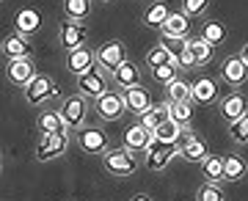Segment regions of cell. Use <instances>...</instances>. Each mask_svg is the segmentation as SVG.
Returning <instances> with one entry per match:
<instances>
[{
	"mask_svg": "<svg viewBox=\"0 0 248 201\" xmlns=\"http://www.w3.org/2000/svg\"><path fill=\"white\" fill-rule=\"evenodd\" d=\"M0 171H3V155H0Z\"/></svg>",
	"mask_w": 248,
	"mask_h": 201,
	"instance_id": "40",
	"label": "cell"
},
{
	"mask_svg": "<svg viewBox=\"0 0 248 201\" xmlns=\"http://www.w3.org/2000/svg\"><path fill=\"white\" fill-rule=\"evenodd\" d=\"M169 116L179 124V127H190V122H193V99L169 102Z\"/></svg>",
	"mask_w": 248,
	"mask_h": 201,
	"instance_id": "26",
	"label": "cell"
},
{
	"mask_svg": "<svg viewBox=\"0 0 248 201\" xmlns=\"http://www.w3.org/2000/svg\"><path fill=\"white\" fill-rule=\"evenodd\" d=\"M89 42V28L78 22V19H69L66 25L61 28V36H58V44H61V50H75V47H83V44Z\"/></svg>",
	"mask_w": 248,
	"mask_h": 201,
	"instance_id": "12",
	"label": "cell"
},
{
	"mask_svg": "<svg viewBox=\"0 0 248 201\" xmlns=\"http://www.w3.org/2000/svg\"><path fill=\"white\" fill-rule=\"evenodd\" d=\"M229 135L237 140V143H246L248 140V116H240V119L229 122Z\"/></svg>",
	"mask_w": 248,
	"mask_h": 201,
	"instance_id": "37",
	"label": "cell"
},
{
	"mask_svg": "<svg viewBox=\"0 0 248 201\" xmlns=\"http://www.w3.org/2000/svg\"><path fill=\"white\" fill-rule=\"evenodd\" d=\"M58 116H61V122L66 130H80L83 124H86V116H89V102H86V96L75 94V96H66L63 99L61 110H58Z\"/></svg>",
	"mask_w": 248,
	"mask_h": 201,
	"instance_id": "4",
	"label": "cell"
},
{
	"mask_svg": "<svg viewBox=\"0 0 248 201\" xmlns=\"http://www.w3.org/2000/svg\"><path fill=\"white\" fill-rule=\"evenodd\" d=\"M89 66H94V50L91 47H75V50H69L66 53V69L72 72V75H80V72H86Z\"/></svg>",
	"mask_w": 248,
	"mask_h": 201,
	"instance_id": "20",
	"label": "cell"
},
{
	"mask_svg": "<svg viewBox=\"0 0 248 201\" xmlns=\"http://www.w3.org/2000/svg\"><path fill=\"white\" fill-rule=\"evenodd\" d=\"M143 155H146V168H149V171H163L179 152H177V143L152 138L149 143L143 146Z\"/></svg>",
	"mask_w": 248,
	"mask_h": 201,
	"instance_id": "5",
	"label": "cell"
},
{
	"mask_svg": "<svg viewBox=\"0 0 248 201\" xmlns=\"http://www.w3.org/2000/svg\"><path fill=\"white\" fill-rule=\"evenodd\" d=\"M190 99L199 102V105H213L215 99H218V86H215L213 77H199L190 86Z\"/></svg>",
	"mask_w": 248,
	"mask_h": 201,
	"instance_id": "19",
	"label": "cell"
},
{
	"mask_svg": "<svg viewBox=\"0 0 248 201\" xmlns=\"http://www.w3.org/2000/svg\"><path fill=\"white\" fill-rule=\"evenodd\" d=\"M166 96H169V102H177V99H190V83L174 77L171 83H166Z\"/></svg>",
	"mask_w": 248,
	"mask_h": 201,
	"instance_id": "33",
	"label": "cell"
},
{
	"mask_svg": "<svg viewBox=\"0 0 248 201\" xmlns=\"http://www.w3.org/2000/svg\"><path fill=\"white\" fill-rule=\"evenodd\" d=\"M0 47H3L6 58H31V55H33V47H31V42H28L25 36H19V33L6 36Z\"/></svg>",
	"mask_w": 248,
	"mask_h": 201,
	"instance_id": "21",
	"label": "cell"
},
{
	"mask_svg": "<svg viewBox=\"0 0 248 201\" xmlns=\"http://www.w3.org/2000/svg\"><path fill=\"white\" fill-rule=\"evenodd\" d=\"M199 201H226V196L218 187V182H207L199 187Z\"/></svg>",
	"mask_w": 248,
	"mask_h": 201,
	"instance_id": "38",
	"label": "cell"
},
{
	"mask_svg": "<svg viewBox=\"0 0 248 201\" xmlns=\"http://www.w3.org/2000/svg\"><path fill=\"white\" fill-rule=\"evenodd\" d=\"M97 113H99L102 122H116V119H122V113H124L122 94H116V91H105L102 96H97Z\"/></svg>",
	"mask_w": 248,
	"mask_h": 201,
	"instance_id": "15",
	"label": "cell"
},
{
	"mask_svg": "<svg viewBox=\"0 0 248 201\" xmlns=\"http://www.w3.org/2000/svg\"><path fill=\"white\" fill-rule=\"evenodd\" d=\"M199 163H202V174L207 182H221L223 179V157H218V155H204Z\"/></svg>",
	"mask_w": 248,
	"mask_h": 201,
	"instance_id": "28",
	"label": "cell"
},
{
	"mask_svg": "<svg viewBox=\"0 0 248 201\" xmlns=\"http://www.w3.org/2000/svg\"><path fill=\"white\" fill-rule=\"evenodd\" d=\"M246 94H240V91H234V94L223 96L221 99V116L226 119V122H234V119H240V116H246Z\"/></svg>",
	"mask_w": 248,
	"mask_h": 201,
	"instance_id": "22",
	"label": "cell"
},
{
	"mask_svg": "<svg viewBox=\"0 0 248 201\" xmlns=\"http://www.w3.org/2000/svg\"><path fill=\"white\" fill-rule=\"evenodd\" d=\"M207 9H210V0H182V14H185L187 19L202 17Z\"/></svg>",
	"mask_w": 248,
	"mask_h": 201,
	"instance_id": "36",
	"label": "cell"
},
{
	"mask_svg": "<svg viewBox=\"0 0 248 201\" xmlns=\"http://www.w3.org/2000/svg\"><path fill=\"white\" fill-rule=\"evenodd\" d=\"M160 63H174V66H179L177 63V53L169 47V42H160V44H155L149 53H146V66H160Z\"/></svg>",
	"mask_w": 248,
	"mask_h": 201,
	"instance_id": "24",
	"label": "cell"
},
{
	"mask_svg": "<svg viewBox=\"0 0 248 201\" xmlns=\"http://www.w3.org/2000/svg\"><path fill=\"white\" fill-rule=\"evenodd\" d=\"M102 168L113 176H130L138 171V157H135V152H130V149H124V146L113 149V152H108L105 157H102Z\"/></svg>",
	"mask_w": 248,
	"mask_h": 201,
	"instance_id": "6",
	"label": "cell"
},
{
	"mask_svg": "<svg viewBox=\"0 0 248 201\" xmlns=\"http://www.w3.org/2000/svg\"><path fill=\"white\" fill-rule=\"evenodd\" d=\"M113 83L119 88H133V86H141V69H138V63H133V61H127L124 58L119 66H116L113 72Z\"/></svg>",
	"mask_w": 248,
	"mask_h": 201,
	"instance_id": "18",
	"label": "cell"
},
{
	"mask_svg": "<svg viewBox=\"0 0 248 201\" xmlns=\"http://www.w3.org/2000/svg\"><path fill=\"white\" fill-rule=\"evenodd\" d=\"M99 3H110V0H99Z\"/></svg>",
	"mask_w": 248,
	"mask_h": 201,
	"instance_id": "41",
	"label": "cell"
},
{
	"mask_svg": "<svg viewBox=\"0 0 248 201\" xmlns=\"http://www.w3.org/2000/svg\"><path fill=\"white\" fill-rule=\"evenodd\" d=\"M221 77L229 83V86H243L248 80V63L240 58V55H229L226 61L221 63Z\"/></svg>",
	"mask_w": 248,
	"mask_h": 201,
	"instance_id": "17",
	"label": "cell"
},
{
	"mask_svg": "<svg viewBox=\"0 0 248 201\" xmlns=\"http://www.w3.org/2000/svg\"><path fill=\"white\" fill-rule=\"evenodd\" d=\"M226 25H223L221 19H210V22H204V28H202V39L210 47H218V44H223L226 42Z\"/></svg>",
	"mask_w": 248,
	"mask_h": 201,
	"instance_id": "27",
	"label": "cell"
},
{
	"mask_svg": "<svg viewBox=\"0 0 248 201\" xmlns=\"http://www.w3.org/2000/svg\"><path fill=\"white\" fill-rule=\"evenodd\" d=\"M138 119H141L138 124H143L146 130H155L163 119H169V102H152V105L146 108Z\"/></svg>",
	"mask_w": 248,
	"mask_h": 201,
	"instance_id": "25",
	"label": "cell"
},
{
	"mask_svg": "<svg viewBox=\"0 0 248 201\" xmlns=\"http://www.w3.org/2000/svg\"><path fill=\"white\" fill-rule=\"evenodd\" d=\"M152 140V130H146L143 124H133L124 130V149L130 152H143V146Z\"/></svg>",
	"mask_w": 248,
	"mask_h": 201,
	"instance_id": "23",
	"label": "cell"
},
{
	"mask_svg": "<svg viewBox=\"0 0 248 201\" xmlns=\"http://www.w3.org/2000/svg\"><path fill=\"white\" fill-rule=\"evenodd\" d=\"M182 130H185V127H179V124L169 116V119H163V122H160L157 127L152 130V138H157V140H169V143H177V138L182 135Z\"/></svg>",
	"mask_w": 248,
	"mask_h": 201,
	"instance_id": "30",
	"label": "cell"
},
{
	"mask_svg": "<svg viewBox=\"0 0 248 201\" xmlns=\"http://www.w3.org/2000/svg\"><path fill=\"white\" fill-rule=\"evenodd\" d=\"M152 77L166 86V83H171L174 77H179V66H174V63H160V66H152Z\"/></svg>",
	"mask_w": 248,
	"mask_h": 201,
	"instance_id": "35",
	"label": "cell"
},
{
	"mask_svg": "<svg viewBox=\"0 0 248 201\" xmlns=\"http://www.w3.org/2000/svg\"><path fill=\"white\" fill-rule=\"evenodd\" d=\"M78 143L83 152H89V155H102L108 149V135L102 127H94V124H83L78 130Z\"/></svg>",
	"mask_w": 248,
	"mask_h": 201,
	"instance_id": "8",
	"label": "cell"
},
{
	"mask_svg": "<svg viewBox=\"0 0 248 201\" xmlns=\"http://www.w3.org/2000/svg\"><path fill=\"white\" fill-rule=\"evenodd\" d=\"M58 130H66V127H63L61 116L55 110H45L39 116V132H58Z\"/></svg>",
	"mask_w": 248,
	"mask_h": 201,
	"instance_id": "34",
	"label": "cell"
},
{
	"mask_svg": "<svg viewBox=\"0 0 248 201\" xmlns=\"http://www.w3.org/2000/svg\"><path fill=\"white\" fill-rule=\"evenodd\" d=\"M166 17H169V6H166V3H152L149 9L143 11V17H141V22L146 28H160L163 25V22H166Z\"/></svg>",
	"mask_w": 248,
	"mask_h": 201,
	"instance_id": "31",
	"label": "cell"
},
{
	"mask_svg": "<svg viewBox=\"0 0 248 201\" xmlns=\"http://www.w3.org/2000/svg\"><path fill=\"white\" fill-rule=\"evenodd\" d=\"M63 14L69 19L83 22L91 14V0H63Z\"/></svg>",
	"mask_w": 248,
	"mask_h": 201,
	"instance_id": "32",
	"label": "cell"
},
{
	"mask_svg": "<svg viewBox=\"0 0 248 201\" xmlns=\"http://www.w3.org/2000/svg\"><path fill=\"white\" fill-rule=\"evenodd\" d=\"M160 33H163L166 42H179V39H185L190 33V19L182 11H169L166 22L160 25Z\"/></svg>",
	"mask_w": 248,
	"mask_h": 201,
	"instance_id": "13",
	"label": "cell"
},
{
	"mask_svg": "<svg viewBox=\"0 0 248 201\" xmlns=\"http://www.w3.org/2000/svg\"><path fill=\"white\" fill-rule=\"evenodd\" d=\"M130 201H155V199H152V196H146V193H135Z\"/></svg>",
	"mask_w": 248,
	"mask_h": 201,
	"instance_id": "39",
	"label": "cell"
},
{
	"mask_svg": "<svg viewBox=\"0 0 248 201\" xmlns=\"http://www.w3.org/2000/svg\"><path fill=\"white\" fill-rule=\"evenodd\" d=\"M22 88H25L28 105H45L47 99H53V96H61V91H58V86H55V80H53V77H47V75H39V72H36V75L28 80Z\"/></svg>",
	"mask_w": 248,
	"mask_h": 201,
	"instance_id": "3",
	"label": "cell"
},
{
	"mask_svg": "<svg viewBox=\"0 0 248 201\" xmlns=\"http://www.w3.org/2000/svg\"><path fill=\"white\" fill-rule=\"evenodd\" d=\"M0 3H3V0H0Z\"/></svg>",
	"mask_w": 248,
	"mask_h": 201,
	"instance_id": "42",
	"label": "cell"
},
{
	"mask_svg": "<svg viewBox=\"0 0 248 201\" xmlns=\"http://www.w3.org/2000/svg\"><path fill=\"white\" fill-rule=\"evenodd\" d=\"M179 42H182V47H179V53H177V63H179V66L193 69V66H207V63L213 61L215 47H210L202 36H190V33H187L185 39H179Z\"/></svg>",
	"mask_w": 248,
	"mask_h": 201,
	"instance_id": "1",
	"label": "cell"
},
{
	"mask_svg": "<svg viewBox=\"0 0 248 201\" xmlns=\"http://www.w3.org/2000/svg\"><path fill=\"white\" fill-rule=\"evenodd\" d=\"M69 146V132L58 130V132H42V138L36 143V163H50V160L61 157Z\"/></svg>",
	"mask_w": 248,
	"mask_h": 201,
	"instance_id": "2",
	"label": "cell"
},
{
	"mask_svg": "<svg viewBox=\"0 0 248 201\" xmlns=\"http://www.w3.org/2000/svg\"><path fill=\"white\" fill-rule=\"evenodd\" d=\"M177 152H179L185 160H190V163H199L204 155H210V152H207V143H204L199 135H193L187 127L182 130V135L177 138Z\"/></svg>",
	"mask_w": 248,
	"mask_h": 201,
	"instance_id": "11",
	"label": "cell"
},
{
	"mask_svg": "<svg viewBox=\"0 0 248 201\" xmlns=\"http://www.w3.org/2000/svg\"><path fill=\"white\" fill-rule=\"evenodd\" d=\"M102 75H105V72L99 69L97 63H94V66H89L86 72H80V75H78V91L83 96H94V99H97V96H102L108 91V83H105V77H102Z\"/></svg>",
	"mask_w": 248,
	"mask_h": 201,
	"instance_id": "9",
	"label": "cell"
},
{
	"mask_svg": "<svg viewBox=\"0 0 248 201\" xmlns=\"http://www.w3.org/2000/svg\"><path fill=\"white\" fill-rule=\"evenodd\" d=\"M246 176V157L240 155H226L223 157V179L226 182H237Z\"/></svg>",
	"mask_w": 248,
	"mask_h": 201,
	"instance_id": "29",
	"label": "cell"
},
{
	"mask_svg": "<svg viewBox=\"0 0 248 201\" xmlns=\"http://www.w3.org/2000/svg\"><path fill=\"white\" fill-rule=\"evenodd\" d=\"M33 75H36V66L31 58H9V63H6V80H9L11 86L22 88Z\"/></svg>",
	"mask_w": 248,
	"mask_h": 201,
	"instance_id": "14",
	"label": "cell"
},
{
	"mask_svg": "<svg viewBox=\"0 0 248 201\" xmlns=\"http://www.w3.org/2000/svg\"><path fill=\"white\" fill-rule=\"evenodd\" d=\"M124 58H127V50H124V42H119V39L105 42L99 50H94V63H97L102 72H113Z\"/></svg>",
	"mask_w": 248,
	"mask_h": 201,
	"instance_id": "7",
	"label": "cell"
},
{
	"mask_svg": "<svg viewBox=\"0 0 248 201\" xmlns=\"http://www.w3.org/2000/svg\"><path fill=\"white\" fill-rule=\"evenodd\" d=\"M124 110H130V113L135 116H141L146 108L152 105V94H149V88L146 86H133V88H124Z\"/></svg>",
	"mask_w": 248,
	"mask_h": 201,
	"instance_id": "16",
	"label": "cell"
},
{
	"mask_svg": "<svg viewBox=\"0 0 248 201\" xmlns=\"http://www.w3.org/2000/svg\"><path fill=\"white\" fill-rule=\"evenodd\" d=\"M42 25H45V17H42V11L33 9V6H25V9H19L17 14H14V28H17L19 36H36L39 31H42Z\"/></svg>",
	"mask_w": 248,
	"mask_h": 201,
	"instance_id": "10",
	"label": "cell"
}]
</instances>
